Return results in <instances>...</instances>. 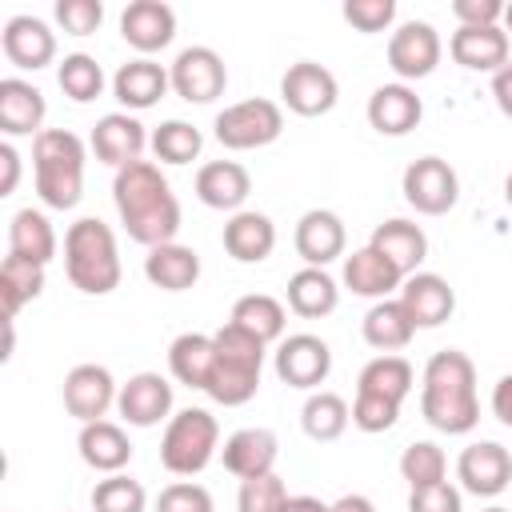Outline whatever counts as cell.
I'll list each match as a JSON object with an SVG mask.
<instances>
[{
    "mask_svg": "<svg viewBox=\"0 0 512 512\" xmlns=\"http://www.w3.org/2000/svg\"><path fill=\"white\" fill-rule=\"evenodd\" d=\"M112 200H116L124 232L136 244L156 248V244H172L176 240L180 204H176L164 172L152 160H136V164L120 168L116 180H112Z\"/></svg>",
    "mask_w": 512,
    "mask_h": 512,
    "instance_id": "1",
    "label": "cell"
},
{
    "mask_svg": "<svg viewBox=\"0 0 512 512\" xmlns=\"http://www.w3.org/2000/svg\"><path fill=\"white\" fill-rule=\"evenodd\" d=\"M420 412L436 432L448 436H464L480 424V400H476V364L456 352L444 348L424 364V380H420Z\"/></svg>",
    "mask_w": 512,
    "mask_h": 512,
    "instance_id": "2",
    "label": "cell"
},
{
    "mask_svg": "<svg viewBox=\"0 0 512 512\" xmlns=\"http://www.w3.org/2000/svg\"><path fill=\"white\" fill-rule=\"evenodd\" d=\"M32 168L36 192L48 208L68 212L80 204L84 192V140L68 128H44L32 140Z\"/></svg>",
    "mask_w": 512,
    "mask_h": 512,
    "instance_id": "3",
    "label": "cell"
},
{
    "mask_svg": "<svg viewBox=\"0 0 512 512\" xmlns=\"http://www.w3.org/2000/svg\"><path fill=\"white\" fill-rule=\"evenodd\" d=\"M64 272L88 296H108L120 284V252L104 220L84 216L64 232Z\"/></svg>",
    "mask_w": 512,
    "mask_h": 512,
    "instance_id": "4",
    "label": "cell"
},
{
    "mask_svg": "<svg viewBox=\"0 0 512 512\" xmlns=\"http://www.w3.org/2000/svg\"><path fill=\"white\" fill-rule=\"evenodd\" d=\"M212 340H216V368H212V380H208L204 392L224 408L248 404L260 388V368H264V348L268 344L240 332L236 324L216 328Z\"/></svg>",
    "mask_w": 512,
    "mask_h": 512,
    "instance_id": "5",
    "label": "cell"
},
{
    "mask_svg": "<svg viewBox=\"0 0 512 512\" xmlns=\"http://www.w3.org/2000/svg\"><path fill=\"white\" fill-rule=\"evenodd\" d=\"M220 444V424L208 408H184L168 420L160 436V464L172 476H196L212 464Z\"/></svg>",
    "mask_w": 512,
    "mask_h": 512,
    "instance_id": "6",
    "label": "cell"
},
{
    "mask_svg": "<svg viewBox=\"0 0 512 512\" xmlns=\"http://www.w3.org/2000/svg\"><path fill=\"white\" fill-rule=\"evenodd\" d=\"M284 132V112L276 100H264V96H252V100H240V104H228L220 116H216V140L232 152H248V148H264L272 140H280Z\"/></svg>",
    "mask_w": 512,
    "mask_h": 512,
    "instance_id": "7",
    "label": "cell"
},
{
    "mask_svg": "<svg viewBox=\"0 0 512 512\" xmlns=\"http://www.w3.org/2000/svg\"><path fill=\"white\" fill-rule=\"evenodd\" d=\"M400 188H404V200H408L416 212H424V216H444V212H452L456 200H460L456 168H452L448 160H440V156H420V160H412V164L404 168Z\"/></svg>",
    "mask_w": 512,
    "mask_h": 512,
    "instance_id": "8",
    "label": "cell"
},
{
    "mask_svg": "<svg viewBox=\"0 0 512 512\" xmlns=\"http://www.w3.org/2000/svg\"><path fill=\"white\" fill-rule=\"evenodd\" d=\"M168 80H172V92L180 100H188V104H212L228 88V68H224V60H220L216 48L192 44V48H184L172 60Z\"/></svg>",
    "mask_w": 512,
    "mask_h": 512,
    "instance_id": "9",
    "label": "cell"
},
{
    "mask_svg": "<svg viewBox=\"0 0 512 512\" xmlns=\"http://www.w3.org/2000/svg\"><path fill=\"white\" fill-rule=\"evenodd\" d=\"M440 52H444L440 32L428 20H408L388 40V68L400 76V84L404 80H424V76L436 72Z\"/></svg>",
    "mask_w": 512,
    "mask_h": 512,
    "instance_id": "10",
    "label": "cell"
},
{
    "mask_svg": "<svg viewBox=\"0 0 512 512\" xmlns=\"http://www.w3.org/2000/svg\"><path fill=\"white\" fill-rule=\"evenodd\" d=\"M280 100L296 112V116H324L336 108L340 100V84L336 76L316 64V60H296L284 76H280Z\"/></svg>",
    "mask_w": 512,
    "mask_h": 512,
    "instance_id": "11",
    "label": "cell"
},
{
    "mask_svg": "<svg viewBox=\"0 0 512 512\" xmlns=\"http://www.w3.org/2000/svg\"><path fill=\"white\" fill-rule=\"evenodd\" d=\"M332 372V348L312 336V332H296L284 336L276 348V376L288 388H320Z\"/></svg>",
    "mask_w": 512,
    "mask_h": 512,
    "instance_id": "12",
    "label": "cell"
},
{
    "mask_svg": "<svg viewBox=\"0 0 512 512\" xmlns=\"http://www.w3.org/2000/svg\"><path fill=\"white\" fill-rule=\"evenodd\" d=\"M116 396H120V388L104 364H76L64 376V408L80 424L104 420V412L116 404Z\"/></svg>",
    "mask_w": 512,
    "mask_h": 512,
    "instance_id": "13",
    "label": "cell"
},
{
    "mask_svg": "<svg viewBox=\"0 0 512 512\" xmlns=\"http://www.w3.org/2000/svg\"><path fill=\"white\" fill-rule=\"evenodd\" d=\"M456 476H460L464 492H472V496H500L512 484V456L496 440L468 444L456 460Z\"/></svg>",
    "mask_w": 512,
    "mask_h": 512,
    "instance_id": "14",
    "label": "cell"
},
{
    "mask_svg": "<svg viewBox=\"0 0 512 512\" xmlns=\"http://www.w3.org/2000/svg\"><path fill=\"white\" fill-rule=\"evenodd\" d=\"M116 408L132 428H152L160 420H172L168 416L172 412V384L160 372H136L120 384Z\"/></svg>",
    "mask_w": 512,
    "mask_h": 512,
    "instance_id": "15",
    "label": "cell"
},
{
    "mask_svg": "<svg viewBox=\"0 0 512 512\" xmlns=\"http://www.w3.org/2000/svg\"><path fill=\"white\" fill-rule=\"evenodd\" d=\"M144 144H148L144 124L136 116H128V112H108L92 128V152H96V160L100 164H112L116 172L128 168V164H136L140 152H144Z\"/></svg>",
    "mask_w": 512,
    "mask_h": 512,
    "instance_id": "16",
    "label": "cell"
},
{
    "mask_svg": "<svg viewBox=\"0 0 512 512\" xmlns=\"http://www.w3.org/2000/svg\"><path fill=\"white\" fill-rule=\"evenodd\" d=\"M296 252L308 268H324L332 264L336 256H344V244H348V232H344V220L328 208H312L296 220Z\"/></svg>",
    "mask_w": 512,
    "mask_h": 512,
    "instance_id": "17",
    "label": "cell"
},
{
    "mask_svg": "<svg viewBox=\"0 0 512 512\" xmlns=\"http://www.w3.org/2000/svg\"><path fill=\"white\" fill-rule=\"evenodd\" d=\"M120 36L144 56L160 52L176 36V12L164 0H132L120 16Z\"/></svg>",
    "mask_w": 512,
    "mask_h": 512,
    "instance_id": "18",
    "label": "cell"
},
{
    "mask_svg": "<svg viewBox=\"0 0 512 512\" xmlns=\"http://www.w3.org/2000/svg\"><path fill=\"white\" fill-rule=\"evenodd\" d=\"M408 276L388 260L380 256L372 244L356 248L352 256H344V288L352 296H364V300H388Z\"/></svg>",
    "mask_w": 512,
    "mask_h": 512,
    "instance_id": "19",
    "label": "cell"
},
{
    "mask_svg": "<svg viewBox=\"0 0 512 512\" xmlns=\"http://www.w3.org/2000/svg\"><path fill=\"white\" fill-rule=\"evenodd\" d=\"M224 456V468L236 476V480H252V476H268L276 468V456H280V440L272 428H240L224 440L220 448Z\"/></svg>",
    "mask_w": 512,
    "mask_h": 512,
    "instance_id": "20",
    "label": "cell"
},
{
    "mask_svg": "<svg viewBox=\"0 0 512 512\" xmlns=\"http://www.w3.org/2000/svg\"><path fill=\"white\" fill-rule=\"evenodd\" d=\"M448 52L460 68L468 72H500L508 64V32L500 24H488V28H468L460 24L448 40Z\"/></svg>",
    "mask_w": 512,
    "mask_h": 512,
    "instance_id": "21",
    "label": "cell"
},
{
    "mask_svg": "<svg viewBox=\"0 0 512 512\" xmlns=\"http://www.w3.org/2000/svg\"><path fill=\"white\" fill-rule=\"evenodd\" d=\"M400 304L408 308V316H412L416 328H436V324H444V320L452 316L456 292H452V284H448L444 276H436V272H412V276L400 284Z\"/></svg>",
    "mask_w": 512,
    "mask_h": 512,
    "instance_id": "22",
    "label": "cell"
},
{
    "mask_svg": "<svg viewBox=\"0 0 512 512\" xmlns=\"http://www.w3.org/2000/svg\"><path fill=\"white\" fill-rule=\"evenodd\" d=\"M0 44L16 68H32V72L48 68L56 56V32L40 16H12L0 32Z\"/></svg>",
    "mask_w": 512,
    "mask_h": 512,
    "instance_id": "23",
    "label": "cell"
},
{
    "mask_svg": "<svg viewBox=\"0 0 512 512\" xmlns=\"http://www.w3.org/2000/svg\"><path fill=\"white\" fill-rule=\"evenodd\" d=\"M168 88H172L168 68L156 64V60H148V56H136V60L120 64L116 76H112V96H116L124 108H132V112L152 108Z\"/></svg>",
    "mask_w": 512,
    "mask_h": 512,
    "instance_id": "24",
    "label": "cell"
},
{
    "mask_svg": "<svg viewBox=\"0 0 512 512\" xmlns=\"http://www.w3.org/2000/svg\"><path fill=\"white\" fill-rule=\"evenodd\" d=\"M44 92L32 88L28 80L20 76H4L0 80V132L8 136H40L44 128Z\"/></svg>",
    "mask_w": 512,
    "mask_h": 512,
    "instance_id": "25",
    "label": "cell"
},
{
    "mask_svg": "<svg viewBox=\"0 0 512 512\" xmlns=\"http://www.w3.org/2000/svg\"><path fill=\"white\" fill-rule=\"evenodd\" d=\"M424 116L420 96L408 84H380L368 96V124L380 136H408Z\"/></svg>",
    "mask_w": 512,
    "mask_h": 512,
    "instance_id": "26",
    "label": "cell"
},
{
    "mask_svg": "<svg viewBox=\"0 0 512 512\" xmlns=\"http://www.w3.org/2000/svg\"><path fill=\"white\" fill-rule=\"evenodd\" d=\"M224 252L240 264H260L272 256L276 248V224L264 216V212H252V208H240L232 212V220L224 224Z\"/></svg>",
    "mask_w": 512,
    "mask_h": 512,
    "instance_id": "27",
    "label": "cell"
},
{
    "mask_svg": "<svg viewBox=\"0 0 512 512\" xmlns=\"http://www.w3.org/2000/svg\"><path fill=\"white\" fill-rule=\"evenodd\" d=\"M248 192H252V180H248L244 164H236V160H208L196 172V196H200V204H208L216 212H240Z\"/></svg>",
    "mask_w": 512,
    "mask_h": 512,
    "instance_id": "28",
    "label": "cell"
},
{
    "mask_svg": "<svg viewBox=\"0 0 512 512\" xmlns=\"http://www.w3.org/2000/svg\"><path fill=\"white\" fill-rule=\"evenodd\" d=\"M76 448H80V460L96 472H124V464L132 460V440L124 436L120 424L112 420H92V424H80V436H76Z\"/></svg>",
    "mask_w": 512,
    "mask_h": 512,
    "instance_id": "29",
    "label": "cell"
},
{
    "mask_svg": "<svg viewBox=\"0 0 512 512\" xmlns=\"http://www.w3.org/2000/svg\"><path fill=\"white\" fill-rule=\"evenodd\" d=\"M368 244H372L380 256H388L404 276H412V272L424 264V256H428V236H424V228L412 224V220H400V216L376 224Z\"/></svg>",
    "mask_w": 512,
    "mask_h": 512,
    "instance_id": "30",
    "label": "cell"
},
{
    "mask_svg": "<svg viewBox=\"0 0 512 512\" xmlns=\"http://www.w3.org/2000/svg\"><path fill=\"white\" fill-rule=\"evenodd\" d=\"M144 276L164 292H184L200 280V252L188 244H156L144 256Z\"/></svg>",
    "mask_w": 512,
    "mask_h": 512,
    "instance_id": "31",
    "label": "cell"
},
{
    "mask_svg": "<svg viewBox=\"0 0 512 512\" xmlns=\"http://www.w3.org/2000/svg\"><path fill=\"white\" fill-rule=\"evenodd\" d=\"M360 332H364V340H368L380 356H388V352H400V348L412 344L416 324H412L408 308H404L400 296H396V300H376V304L364 312Z\"/></svg>",
    "mask_w": 512,
    "mask_h": 512,
    "instance_id": "32",
    "label": "cell"
},
{
    "mask_svg": "<svg viewBox=\"0 0 512 512\" xmlns=\"http://www.w3.org/2000/svg\"><path fill=\"white\" fill-rule=\"evenodd\" d=\"M284 296H288V308L296 316H304V320H320V316L336 312V304H340L336 280L324 268H308V264L288 276V292Z\"/></svg>",
    "mask_w": 512,
    "mask_h": 512,
    "instance_id": "33",
    "label": "cell"
},
{
    "mask_svg": "<svg viewBox=\"0 0 512 512\" xmlns=\"http://www.w3.org/2000/svg\"><path fill=\"white\" fill-rule=\"evenodd\" d=\"M168 368L180 384L188 388H208L212 380V368H216V340L204 336V332H184L168 344Z\"/></svg>",
    "mask_w": 512,
    "mask_h": 512,
    "instance_id": "34",
    "label": "cell"
},
{
    "mask_svg": "<svg viewBox=\"0 0 512 512\" xmlns=\"http://www.w3.org/2000/svg\"><path fill=\"white\" fill-rule=\"evenodd\" d=\"M8 252L44 268L56 256V232H52L48 216L36 212V208H20L12 216V224H8Z\"/></svg>",
    "mask_w": 512,
    "mask_h": 512,
    "instance_id": "35",
    "label": "cell"
},
{
    "mask_svg": "<svg viewBox=\"0 0 512 512\" xmlns=\"http://www.w3.org/2000/svg\"><path fill=\"white\" fill-rule=\"evenodd\" d=\"M228 324H236L240 332L256 336L260 344H272V340L284 336L288 312H284V304H280L276 296H268V292H252V296H240V300L232 304Z\"/></svg>",
    "mask_w": 512,
    "mask_h": 512,
    "instance_id": "36",
    "label": "cell"
},
{
    "mask_svg": "<svg viewBox=\"0 0 512 512\" xmlns=\"http://www.w3.org/2000/svg\"><path fill=\"white\" fill-rule=\"evenodd\" d=\"M416 384V372L404 356L388 352V356H376L360 368V380H356V392H368V396H384L392 404H404V396L412 392Z\"/></svg>",
    "mask_w": 512,
    "mask_h": 512,
    "instance_id": "37",
    "label": "cell"
},
{
    "mask_svg": "<svg viewBox=\"0 0 512 512\" xmlns=\"http://www.w3.org/2000/svg\"><path fill=\"white\" fill-rule=\"evenodd\" d=\"M352 420V408L344 404V396L336 392H312L300 408V424H304V436L316 440V444H328V440H340L344 428Z\"/></svg>",
    "mask_w": 512,
    "mask_h": 512,
    "instance_id": "38",
    "label": "cell"
},
{
    "mask_svg": "<svg viewBox=\"0 0 512 512\" xmlns=\"http://www.w3.org/2000/svg\"><path fill=\"white\" fill-rule=\"evenodd\" d=\"M44 292V268L32 264V260H20V256H4L0 264V300H4V320H16V312L36 300Z\"/></svg>",
    "mask_w": 512,
    "mask_h": 512,
    "instance_id": "39",
    "label": "cell"
},
{
    "mask_svg": "<svg viewBox=\"0 0 512 512\" xmlns=\"http://www.w3.org/2000/svg\"><path fill=\"white\" fill-rule=\"evenodd\" d=\"M56 84H60V92H64L68 100L88 104V100H96V96L104 92V72H100V64H96L88 52H72V56L60 60Z\"/></svg>",
    "mask_w": 512,
    "mask_h": 512,
    "instance_id": "40",
    "label": "cell"
},
{
    "mask_svg": "<svg viewBox=\"0 0 512 512\" xmlns=\"http://www.w3.org/2000/svg\"><path fill=\"white\" fill-rule=\"evenodd\" d=\"M200 148H204V136H200V128H192L188 120H164V124L152 132V152H156V160H164V164H188V160L200 156Z\"/></svg>",
    "mask_w": 512,
    "mask_h": 512,
    "instance_id": "41",
    "label": "cell"
},
{
    "mask_svg": "<svg viewBox=\"0 0 512 512\" xmlns=\"http://www.w3.org/2000/svg\"><path fill=\"white\" fill-rule=\"evenodd\" d=\"M144 504H148L144 484L124 472H112L92 488V512H144Z\"/></svg>",
    "mask_w": 512,
    "mask_h": 512,
    "instance_id": "42",
    "label": "cell"
},
{
    "mask_svg": "<svg viewBox=\"0 0 512 512\" xmlns=\"http://www.w3.org/2000/svg\"><path fill=\"white\" fill-rule=\"evenodd\" d=\"M448 472V460L444 452L432 444V440H416L404 448L400 456V476L408 480V488H428V484H440Z\"/></svg>",
    "mask_w": 512,
    "mask_h": 512,
    "instance_id": "43",
    "label": "cell"
},
{
    "mask_svg": "<svg viewBox=\"0 0 512 512\" xmlns=\"http://www.w3.org/2000/svg\"><path fill=\"white\" fill-rule=\"evenodd\" d=\"M288 484L268 472V476H252V480H240V496H236V508L240 512H284L288 508Z\"/></svg>",
    "mask_w": 512,
    "mask_h": 512,
    "instance_id": "44",
    "label": "cell"
},
{
    "mask_svg": "<svg viewBox=\"0 0 512 512\" xmlns=\"http://www.w3.org/2000/svg\"><path fill=\"white\" fill-rule=\"evenodd\" d=\"M56 24L68 36H92L104 20V4L100 0H56Z\"/></svg>",
    "mask_w": 512,
    "mask_h": 512,
    "instance_id": "45",
    "label": "cell"
},
{
    "mask_svg": "<svg viewBox=\"0 0 512 512\" xmlns=\"http://www.w3.org/2000/svg\"><path fill=\"white\" fill-rule=\"evenodd\" d=\"M400 416V404L384 400V396H368V392H356L352 400V424L360 432H388Z\"/></svg>",
    "mask_w": 512,
    "mask_h": 512,
    "instance_id": "46",
    "label": "cell"
},
{
    "mask_svg": "<svg viewBox=\"0 0 512 512\" xmlns=\"http://www.w3.org/2000/svg\"><path fill=\"white\" fill-rule=\"evenodd\" d=\"M156 512H212V496H208L204 484L176 480V484L160 488V496H156Z\"/></svg>",
    "mask_w": 512,
    "mask_h": 512,
    "instance_id": "47",
    "label": "cell"
},
{
    "mask_svg": "<svg viewBox=\"0 0 512 512\" xmlns=\"http://www.w3.org/2000/svg\"><path fill=\"white\" fill-rule=\"evenodd\" d=\"M344 20L356 32H384L396 20V0H348Z\"/></svg>",
    "mask_w": 512,
    "mask_h": 512,
    "instance_id": "48",
    "label": "cell"
},
{
    "mask_svg": "<svg viewBox=\"0 0 512 512\" xmlns=\"http://www.w3.org/2000/svg\"><path fill=\"white\" fill-rule=\"evenodd\" d=\"M408 512H464L460 488H452L448 480L428 484V488H412L408 492Z\"/></svg>",
    "mask_w": 512,
    "mask_h": 512,
    "instance_id": "49",
    "label": "cell"
},
{
    "mask_svg": "<svg viewBox=\"0 0 512 512\" xmlns=\"http://www.w3.org/2000/svg\"><path fill=\"white\" fill-rule=\"evenodd\" d=\"M452 16L468 28H488L504 20V4L500 0H452Z\"/></svg>",
    "mask_w": 512,
    "mask_h": 512,
    "instance_id": "50",
    "label": "cell"
},
{
    "mask_svg": "<svg viewBox=\"0 0 512 512\" xmlns=\"http://www.w3.org/2000/svg\"><path fill=\"white\" fill-rule=\"evenodd\" d=\"M492 416L504 428H512V376H500L496 380V388H492Z\"/></svg>",
    "mask_w": 512,
    "mask_h": 512,
    "instance_id": "51",
    "label": "cell"
},
{
    "mask_svg": "<svg viewBox=\"0 0 512 512\" xmlns=\"http://www.w3.org/2000/svg\"><path fill=\"white\" fill-rule=\"evenodd\" d=\"M492 100H496V108L512 120V60L492 76Z\"/></svg>",
    "mask_w": 512,
    "mask_h": 512,
    "instance_id": "52",
    "label": "cell"
},
{
    "mask_svg": "<svg viewBox=\"0 0 512 512\" xmlns=\"http://www.w3.org/2000/svg\"><path fill=\"white\" fill-rule=\"evenodd\" d=\"M0 168H4L0 196H12V192H16V180H20V156H16L12 144H0Z\"/></svg>",
    "mask_w": 512,
    "mask_h": 512,
    "instance_id": "53",
    "label": "cell"
},
{
    "mask_svg": "<svg viewBox=\"0 0 512 512\" xmlns=\"http://www.w3.org/2000/svg\"><path fill=\"white\" fill-rule=\"evenodd\" d=\"M328 512H376V504L368 496H360V492H348L336 504H328Z\"/></svg>",
    "mask_w": 512,
    "mask_h": 512,
    "instance_id": "54",
    "label": "cell"
},
{
    "mask_svg": "<svg viewBox=\"0 0 512 512\" xmlns=\"http://www.w3.org/2000/svg\"><path fill=\"white\" fill-rule=\"evenodd\" d=\"M284 512H328V504H324V500H316V496H292Z\"/></svg>",
    "mask_w": 512,
    "mask_h": 512,
    "instance_id": "55",
    "label": "cell"
},
{
    "mask_svg": "<svg viewBox=\"0 0 512 512\" xmlns=\"http://www.w3.org/2000/svg\"><path fill=\"white\" fill-rule=\"evenodd\" d=\"M504 32H512V4H504Z\"/></svg>",
    "mask_w": 512,
    "mask_h": 512,
    "instance_id": "56",
    "label": "cell"
},
{
    "mask_svg": "<svg viewBox=\"0 0 512 512\" xmlns=\"http://www.w3.org/2000/svg\"><path fill=\"white\" fill-rule=\"evenodd\" d=\"M504 196H508V204H512V172H508V180H504Z\"/></svg>",
    "mask_w": 512,
    "mask_h": 512,
    "instance_id": "57",
    "label": "cell"
},
{
    "mask_svg": "<svg viewBox=\"0 0 512 512\" xmlns=\"http://www.w3.org/2000/svg\"><path fill=\"white\" fill-rule=\"evenodd\" d=\"M480 512H508V508H500V504H492V508H480Z\"/></svg>",
    "mask_w": 512,
    "mask_h": 512,
    "instance_id": "58",
    "label": "cell"
}]
</instances>
